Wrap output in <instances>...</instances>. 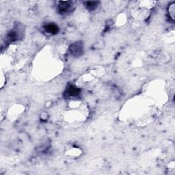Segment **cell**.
<instances>
[{"instance_id": "obj_1", "label": "cell", "mask_w": 175, "mask_h": 175, "mask_svg": "<svg viewBox=\"0 0 175 175\" xmlns=\"http://www.w3.org/2000/svg\"><path fill=\"white\" fill-rule=\"evenodd\" d=\"M82 51H83V45H82L81 43H76L73 44V45L70 46V53H72L73 55H75V56L81 55Z\"/></svg>"}, {"instance_id": "obj_2", "label": "cell", "mask_w": 175, "mask_h": 175, "mask_svg": "<svg viewBox=\"0 0 175 175\" xmlns=\"http://www.w3.org/2000/svg\"><path fill=\"white\" fill-rule=\"evenodd\" d=\"M59 7V10L61 13H67L72 9L73 4L70 1H60V4L58 5Z\"/></svg>"}, {"instance_id": "obj_3", "label": "cell", "mask_w": 175, "mask_h": 175, "mask_svg": "<svg viewBox=\"0 0 175 175\" xmlns=\"http://www.w3.org/2000/svg\"><path fill=\"white\" fill-rule=\"evenodd\" d=\"M45 30L47 33L51 34H55L58 32L59 31V28L58 27L53 23H49L47 24V25L45 27Z\"/></svg>"}, {"instance_id": "obj_4", "label": "cell", "mask_w": 175, "mask_h": 175, "mask_svg": "<svg viewBox=\"0 0 175 175\" xmlns=\"http://www.w3.org/2000/svg\"><path fill=\"white\" fill-rule=\"evenodd\" d=\"M79 90L77 89L76 87H75L73 86H70L69 87V88L67 89V94H69V96H77V94H79Z\"/></svg>"}, {"instance_id": "obj_5", "label": "cell", "mask_w": 175, "mask_h": 175, "mask_svg": "<svg viewBox=\"0 0 175 175\" xmlns=\"http://www.w3.org/2000/svg\"><path fill=\"white\" fill-rule=\"evenodd\" d=\"M175 4L174 2H172L171 4L169 5L168 7V13L169 15L171 16V18L174 20V15H175Z\"/></svg>"}, {"instance_id": "obj_6", "label": "cell", "mask_w": 175, "mask_h": 175, "mask_svg": "<svg viewBox=\"0 0 175 175\" xmlns=\"http://www.w3.org/2000/svg\"><path fill=\"white\" fill-rule=\"evenodd\" d=\"M99 3L96 1H88L86 3V6L87 7V8H88L90 10H94L96 8L97 4Z\"/></svg>"}]
</instances>
